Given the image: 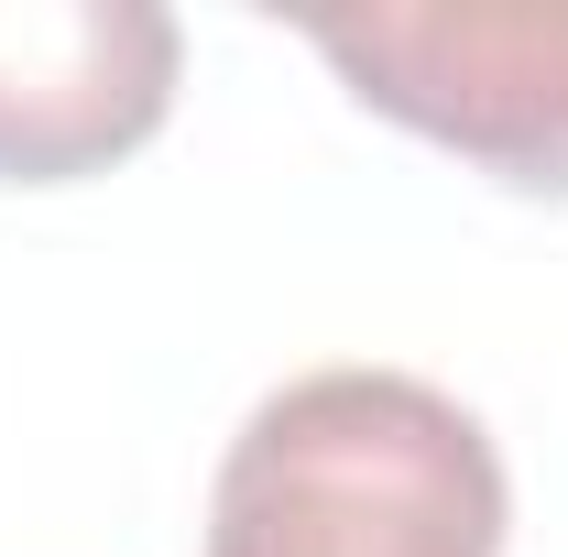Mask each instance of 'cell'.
<instances>
[{
	"label": "cell",
	"instance_id": "1",
	"mask_svg": "<svg viewBox=\"0 0 568 557\" xmlns=\"http://www.w3.org/2000/svg\"><path fill=\"white\" fill-rule=\"evenodd\" d=\"M514 492L481 416L416 372H295L209 492V557H503Z\"/></svg>",
	"mask_w": 568,
	"mask_h": 557
},
{
	"label": "cell",
	"instance_id": "2",
	"mask_svg": "<svg viewBox=\"0 0 568 557\" xmlns=\"http://www.w3.org/2000/svg\"><path fill=\"white\" fill-rule=\"evenodd\" d=\"M361 110L448 142L525 198H568V0H372L295 11Z\"/></svg>",
	"mask_w": 568,
	"mask_h": 557
},
{
	"label": "cell",
	"instance_id": "3",
	"mask_svg": "<svg viewBox=\"0 0 568 557\" xmlns=\"http://www.w3.org/2000/svg\"><path fill=\"white\" fill-rule=\"evenodd\" d=\"M186 33L164 0H0V175L67 186L164 132Z\"/></svg>",
	"mask_w": 568,
	"mask_h": 557
}]
</instances>
